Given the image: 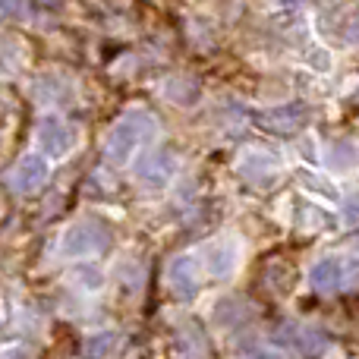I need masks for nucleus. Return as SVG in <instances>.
I'll use <instances>...</instances> for the list:
<instances>
[{
    "mask_svg": "<svg viewBox=\"0 0 359 359\" xmlns=\"http://www.w3.org/2000/svg\"><path fill=\"white\" fill-rule=\"evenodd\" d=\"M243 174L249 180H259V177H271L274 180V161L265 155H249L246 161H243Z\"/></svg>",
    "mask_w": 359,
    "mask_h": 359,
    "instance_id": "nucleus-12",
    "label": "nucleus"
},
{
    "mask_svg": "<svg viewBox=\"0 0 359 359\" xmlns=\"http://www.w3.org/2000/svg\"><path fill=\"white\" fill-rule=\"evenodd\" d=\"M168 284L180 299H192L198 293V268L192 255H177L168 268Z\"/></svg>",
    "mask_w": 359,
    "mask_h": 359,
    "instance_id": "nucleus-6",
    "label": "nucleus"
},
{
    "mask_svg": "<svg viewBox=\"0 0 359 359\" xmlns=\"http://www.w3.org/2000/svg\"><path fill=\"white\" fill-rule=\"evenodd\" d=\"M309 284H312V290H318V293L341 290L344 284H350L347 262H341V259H322V262H316V265H312V271H309Z\"/></svg>",
    "mask_w": 359,
    "mask_h": 359,
    "instance_id": "nucleus-5",
    "label": "nucleus"
},
{
    "mask_svg": "<svg viewBox=\"0 0 359 359\" xmlns=\"http://www.w3.org/2000/svg\"><path fill=\"white\" fill-rule=\"evenodd\" d=\"M202 259H205V268H208L211 278H227L236 268V262H240V246H236V240L224 236V240H215L205 246Z\"/></svg>",
    "mask_w": 359,
    "mask_h": 359,
    "instance_id": "nucleus-4",
    "label": "nucleus"
},
{
    "mask_svg": "<svg viewBox=\"0 0 359 359\" xmlns=\"http://www.w3.org/2000/svg\"><path fill=\"white\" fill-rule=\"evenodd\" d=\"M155 136V117L145 111H130L111 126L104 136V155L114 164H126L139 151V145Z\"/></svg>",
    "mask_w": 359,
    "mask_h": 359,
    "instance_id": "nucleus-1",
    "label": "nucleus"
},
{
    "mask_svg": "<svg viewBox=\"0 0 359 359\" xmlns=\"http://www.w3.org/2000/svg\"><path fill=\"white\" fill-rule=\"evenodd\" d=\"M48 177V161L41 155H25L16 168L10 170V186L16 192H35Z\"/></svg>",
    "mask_w": 359,
    "mask_h": 359,
    "instance_id": "nucleus-7",
    "label": "nucleus"
},
{
    "mask_svg": "<svg viewBox=\"0 0 359 359\" xmlns=\"http://www.w3.org/2000/svg\"><path fill=\"white\" fill-rule=\"evenodd\" d=\"M35 139H38V149H41L44 155L63 158L69 151V145H73V130H69L60 117H44L41 123H38Z\"/></svg>",
    "mask_w": 359,
    "mask_h": 359,
    "instance_id": "nucleus-3",
    "label": "nucleus"
},
{
    "mask_svg": "<svg viewBox=\"0 0 359 359\" xmlns=\"http://www.w3.org/2000/svg\"><path fill=\"white\" fill-rule=\"evenodd\" d=\"M356 158H359V151L353 149V145H347V142H334L328 151H325V164H328L331 170L356 168Z\"/></svg>",
    "mask_w": 359,
    "mask_h": 359,
    "instance_id": "nucleus-10",
    "label": "nucleus"
},
{
    "mask_svg": "<svg viewBox=\"0 0 359 359\" xmlns=\"http://www.w3.org/2000/svg\"><path fill=\"white\" fill-rule=\"evenodd\" d=\"M107 243H111V236L101 224H73L60 240V252L67 259H82L92 252H104Z\"/></svg>",
    "mask_w": 359,
    "mask_h": 359,
    "instance_id": "nucleus-2",
    "label": "nucleus"
},
{
    "mask_svg": "<svg viewBox=\"0 0 359 359\" xmlns=\"http://www.w3.org/2000/svg\"><path fill=\"white\" fill-rule=\"evenodd\" d=\"M243 359H280L278 353H274V350H249V353H243Z\"/></svg>",
    "mask_w": 359,
    "mask_h": 359,
    "instance_id": "nucleus-17",
    "label": "nucleus"
},
{
    "mask_svg": "<svg viewBox=\"0 0 359 359\" xmlns=\"http://www.w3.org/2000/svg\"><path fill=\"white\" fill-rule=\"evenodd\" d=\"M114 341H117L114 334H101V337H95V341H88L86 356H88V359H101V356H104V350H107V347H114Z\"/></svg>",
    "mask_w": 359,
    "mask_h": 359,
    "instance_id": "nucleus-14",
    "label": "nucleus"
},
{
    "mask_svg": "<svg viewBox=\"0 0 359 359\" xmlns=\"http://www.w3.org/2000/svg\"><path fill=\"white\" fill-rule=\"evenodd\" d=\"M341 217H344V224H347V227H359V189H353L347 196Z\"/></svg>",
    "mask_w": 359,
    "mask_h": 359,
    "instance_id": "nucleus-13",
    "label": "nucleus"
},
{
    "mask_svg": "<svg viewBox=\"0 0 359 359\" xmlns=\"http://www.w3.org/2000/svg\"><path fill=\"white\" fill-rule=\"evenodd\" d=\"M136 174H139V183L142 186L158 189V186H164L170 180V174H174V158H170L168 151H149Z\"/></svg>",
    "mask_w": 359,
    "mask_h": 359,
    "instance_id": "nucleus-8",
    "label": "nucleus"
},
{
    "mask_svg": "<svg viewBox=\"0 0 359 359\" xmlns=\"http://www.w3.org/2000/svg\"><path fill=\"white\" fill-rule=\"evenodd\" d=\"M344 38H347L350 44H359V16L350 19V25H347V32H344Z\"/></svg>",
    "mask_w": 359,
    "mask_h": 359,
    "instance_id": "nucleus-16",
    "label": "nucleus"
},
{
    "mask_svg": "<svg viewBox=\"0 0 359 359\" xmlns=\"http://www.w3.org/2000/svg\"><path fill=\"white\" fill-rule=\"evenodd\" d=\"M79 278H82V284L86 287H101V271L98 268H82Z\"/></svg>",
    "mask_w": 359,
    "mask_h": 359,
    "instance_id": "nucleus-15",
    "label": "nucleus"
},
{
    "mask_svg": "<svg viewBox=\"0 0 359 359\" xmlns=\"http://www.w3.org/2000/svg\"><path fill=\"white\" fill-rule=\"evenodd\" d=\"M180 347H183V359H205V337L202 331L186 328L180 337Z\"/></svg>",
    "mask_w": 359,
    "mask_h": 359,
    "instance_id": "nucleus-11",
    "label": "nucleus"
},
{
    "mask_svg": "<svg viewBox=\"0 0 359 359\" xmlns=\"http://www.w3.org/2000/svg\"><path fill=\"white\" fill-rule=\"evenodd\" d=\"M309 120V107L306 104H284L265 114V126L274 133H293Z\"/></svg>",
    "mask_w": 359,
    "mask_h": 359,
    "instance_id": "nucleus-9",
    "label": "nucleus"
}]
</instances>
